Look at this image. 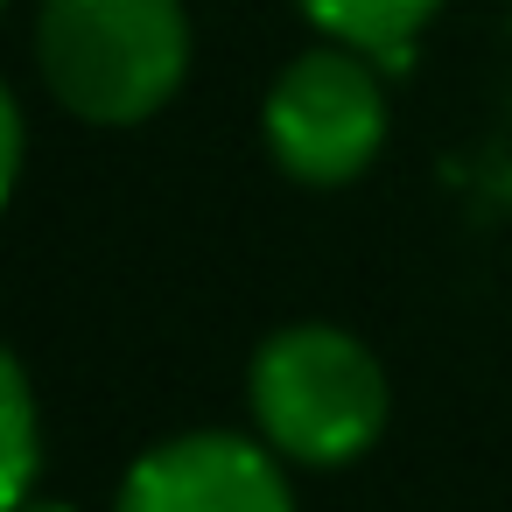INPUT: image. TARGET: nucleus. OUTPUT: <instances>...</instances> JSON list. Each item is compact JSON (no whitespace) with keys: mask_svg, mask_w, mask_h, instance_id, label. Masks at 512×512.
<instances>
[{"mask_svg":"<svg viewBox=\"0 0 512 512\" xmlns=\"http://www.w3.org/2000/svg\"><path fill=\"white\" fill-rule=\"evenodd\" d=\"M43 78L99 127H134L162 113L190 64L183 0H43Z\"/></svg>","mask_w":512,"mask_h":512,"instance_id":"nucleus-1","label":"nucleus"},{"mask_svg":"<svg viewBox=\"0 0 512 512\" xmlns=\"http://www.w3.org/2000/svg\"><path fill=\"white\" fill-rule=\"evenodd\" d=\"M253 414L281 456L351 463L386 428V372L379 358L323 323L281 330L253 358Z\"/></svg>","mask_w":512,"mask_h":512,"instance_id":"nucleus-2","label":"nucleus"},{"mask_svg":"<svg viewBox=\"0 0 512 512\" xmlns=\"http://www.w3.org/2000/svg\"><path fill=\"white\" fill-rule=\"evenodd\" d=\"M386 141V99L358 50H309L267 92V148L302 183H351Z\"/></svg>","mask_w":512,"mask_h":512,"instance_id":"nucleus-3","label":"nucleus"},{"mask_svg":"<svg viewBox=\"0 0 512 512\" xmlns=\"http://www.w3.org/2000/svg\"><path fill=\"white\" fill-rule=\"evenodd\" d=\"M120 512H295L288 477L246 435H183L148 449L127 484Z\"/></svg>","mask_w":512,"mask_h":512,"instance_id":"nucleus-4","label":"nucleus"},{"mask_svg":"<svg viewBox=\"0 0 512 512\" xmlns=\"http://www.w3.org/2000/svg\"><path fill=\"white\" fill-rule=\"evenodd\" d=\"M442 8V0H302V15L316 29H330V43L379 57V64H407L421 22Z\"/></svg>","mask_w":512,"mask_h":512,"instance_id":"nucleus-5","label":"nucleus"},{"mask_svg":"<svg viewBox=\"0 0 512 512\" xmlns=\"http://www.w3.org/2000/svg\"><path fill=\"white\" fill-rule=\"evenodd\" d=\"M36 477V400L22 365L0 351V512H22Z\"/></svg>","mask_w":512,"mask_h":512,"instance_id":"nucleus-6","label":"nucleus"},{"mask_svg":"<svg viewBox=\"0 0 512 512\" xmlns=\"http://www.w3.org/2000/svg\"><path fill=\"white\" fill-rule=\"evenodd\" d=\"M15 169H22V113H15L8 92H0V204L15 190Z\"/></svg>","mask_w":512,"mask_h":512,"instance_id":"nucleus-7","label":"nucleus"},{"mask_svg":"<svg viewBox=\"0 0 512 512\" xmlns=\"http://www.w3.org/2000/svg\"><path fill=\"white\" fill-rule=\"evenodd\" d=\"M22 512H71V505H22Z\"/></svg>","mask_w":512,"mask_h":512,"instance_id":"nucleus-8","label":"nucleus"}]
</instances>
